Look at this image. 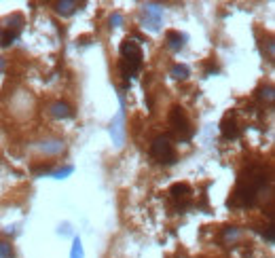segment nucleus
Here are the masks:
<instances>
[{
    "instance_id": "nucleus-1",
    "label": "nucleus",
    "mask_w": 275,
    "mask_h": 258,
    "mask_svg": "<svg viewBox=\"0 0 275 258\" xmlns=\"http://www.w3.org/2000/svg\"><path fill=\"white\" fill-rule=\"evenodd\" d=\"M267 186V170L263 165H250L239 174L233 197L229 199L231 208H252L261 191Z\"/></svg>"
},
{
    "instance_id": "nucleus-2",
    "label": "nucleus",
    "mask_w": 275,
    "mask_h": 258,
    "mask_svg": "<svg viewBox=\"0 0 275 258\" xmlns=\"http://www.w3.org/2000/svg\"><path fill=\"white\" fill-rule=\"evenodd\" d=\"M119 53H121V61H119L121 76L125 78V81H131V78H134L142 70V59H144L140 44L134 42L131 38H125V40L121 42Z\"/></svg>"
},
{
    "instance_id": "nucleus-3",
    "label": "nucleus",
    "mask_w": 275,
    "mask_h": 258,
    "mask_svg": "<svg viewBox=\"0 0 275 258\" xmlns=\"http://www.w3.org/2000/svg\"><path fill=\"white\" fill-rule=\"evenodd\" d=\"M150 157L161 165H174L176 163V148L172 144L170 136H157L150 144Z\"/></svg>"
},
{
    "instance_id": "nucleus-4",
    "label": "nucleus",
    "mask_w": 275,
    "mask_h": 258,
    "mask_svg": "<svg viewBox=\"0 0 275 258\" xmlns=\"http://www.w3.org/2000/svg\"><path fill=\"white\" fill-rule=\"evenodd\" d=\"M170 125L176 133H178L180 142H189L193 138L191 121H189V117H186L184 108H180V106H174V108L170 110Z\"/></svg>"
},
{
    "instance_id": "nucleus-5",
    "label": "nucleus",
    "mask_w": 275,
    "mask_h": 258,
    "mask_svg": "<svg viewBox=\"0 0 275 258\" xmlns=\"http://www.w3.org/2000/svg\"><path fill=\"white\" fill-rule=\"evenodd\" d=\"M110 136L117 148L125 144V97L123 93H119V114L110 121Z\"/></svg>"
},
{
    "instance_id": "nucleus-6",
    "label": "nucleus",
    "mask_w": 275,
    "mask_h": 258,
    "mask_svg": "<svg viewBox=\"0 0 275 258\" xmlns=\"http://www.w3.org/2000/svg\"><path fill=\"white\" fill-rule=\"evenodd\" d=\"M163 21V6L157 2H146L142 6V23L144 28H148L150 32H159Z\"/></svg>"
},
{
    "instance_id": "nucleus-7",
    "label": "nucleus",
    "mask_w": 275,
    "mask_h": 258,
    "mask_svg": "<svg viewBox=\"0 0 275 258\" xmlns=\"http://www.w3.org/2000/svg\"><path fill=\"white\" fill-rule=\"evenodd\" d=\"M170 195H172V199L178 203V210H180V214H182V210H186L191 206V195H193V189L189 184H174L172 189H170Z\"/></svg>"
},
{
    "instance_id": "nucleus-8",
    "label": "nucleus",
    "mask_w": 275,
    "mask_h": 258,
    "mask_svg": "<svg viewBox=\"0 0 275 258\" xmlns=\"http://www.w3.org/2000/svg\"><path fill=\"white\" fill-rule=\"evenodd\" d=\"M220 133H223V138L225 140H237L239 138V125H237V121H235V112H229L225 114V119L220 121Z\"/></svg>"
},
{
    "instance_id": "nucleus-9",
    "label": "nucleus",
    "mask_w": 275,
    "mask_h": 258,
    "mask_svg": "<svg viewBox=\"0 0 275 258\" xmlns=\"http://www.w3.org/2000/svg\"><path fill=\"white\" fill-rule=\"evenodd\" d=\"M186 40H189V36H186V34L176 32V30H170V32L165 34V42H167V47H170L172 51H180L184 47Z\"/></svg>"
},
{
    "instance_id": "nucleus-10",
    "label": "nucleus",
    "mask_w": 275,
    "mask_h": 258,
    "mask_svg": "<svg viewBox=\"0 0 275 258\" xmlns=\"http://www.w3.org/2000/svg\"><path fill=\"white\" fill-rule=\"evenodd\" d=\"M38 148H40V153H45V155H59L61 150H64V142L61 140H42V142H38Z\"/></svg>"
},
{
    "instance_id": "nucleus-11",
    "label": "nucleus",
    "mask_w": 275,
    "mask_h": 258,
    "mask_svg": "<svg viewBox=\"0 0 275 258\" xmlns=\"http://www.w3.org/2000/svg\"><path fill=\"white\" fill-rule=\"evenodd\" d=\"M51 114L55 119H72L74 117V110L70 108L66 102H55V104L51 106Z\"/></svg>"
},
{
    "instance_id": "nucleus-12",
    "label": "nucleus",
    "mask_w": 275,
    "mask_h": 258,
    "mask_svg": "<svg viewBox=\"0 0 275 258\" xmlns=\"http://www.w3.org/2000/svg\"><path fill=\"white\" fill-rule=\"evenodd\" d=\"M76 8H78V2H74V0H59V2H55V13L61 17L74 15Z\"/></svg>"
},
{
    "instance_id": "nucleus-13",
    "label": "nucleus",
    "mask_w": 275,
    "mask_h": 258,
    "mask_svg": "<svg viewBox=\"0 0 275 258\" xmlns=\"http://www.w3.org/2000/svg\"><path fill=\"white\" fill-rule=\"evenodd\" d=\"M170 74H172L174 81H186V78L191 76V70H189V66H184V64H176L170 70Z\"/></svg>"
},
{
    "instance_id": "nucleus-14",
    "label": "nucleus",
    "mask_w": 275,
    "mask_h": 258,
    "mask_svg": "<svg viewBox=\"0 0 275 258\" xmlns=\"http://www.w3.org/2000/svg\"><path fill=\"white\" fill-rule=\"evenodd\" d=\"M256 97L259 100H263V102H269V104H273V100H275V93H273V87L271 85H263L259 91H256Z\"/></svg>"
},
{
    "instance_id": "nucleus-15",
    "label": "nucleus",
    "mask_w": 275,
    "mask_h": 258,
    "mask_svg": "<svg viewBox=\"0 0 275 258\" xmlns=\"http://www.w3.org/2000/svg\"><path fill=\"white\" fill-rule=\"evenodd\" d=\"M21 28H23V17H21V15H13L11 19H8V32H13V34H17V36H19Z\"/></svg>"
},
{
    "instance_id": "nucleus-16",
    "label": "nucleus",
    "mask_w": 275,
    "mask_h": 258,
    "mask_svg": "<svg viewBox=\"0 0 275 258\" xmlns=\"http://www.w3.org/2000/svg\"><path fill=\"white\" fill-rule=\"evenodd\" d=\"M83 244H81V239L74 237V242H72V250H70V258H83Z\"/></svg>"
},
{
    "instance_id": "nucleus-17",
    "label": "nucleus",
    "mask_w": 275,
    "mask_h": 258,
    "mask_svg": "<svg viewBox=\"0 0 275 258\" xmlns=\"http://www.w3.org/2000/svg\"><path fill=\"white\" fill-rule=\"evenodd\" d=\"M72 172H74V167H72V165H68V167H61V170L53 172V174H51V178H55V180H64V178H68Z\"/></svg>"
},
{
    "instance_id": "nucleus-18",
    "label": "nucleus",
    "mask_w": 275,
    "mask_h": 258,
    "mask_svg": "<svg viewBox=\"0 0 275 258\" xmlns=\"http://www.w3.org/2000/svg\"><path fill=\"white\" fill-rule=\"evenodd\" d=\"M15 40H17V34H13V32H2V38H0V47H11Z\"/></svg>"
},
{
    "instance_id": "nucleus-19",
    "label": "nucleus",
    "mask_w": 275,
    "mask_h": 258,
    "mask_svg": "<svg viewBox=\"0 0 275 258\" xmlns=\"http://www.w3.org/2000/svg\"><path fill=\"white\" fill-rule=\"evenodd\" d=\"M0 258H13V248H11V244L0 242Z\"/></svg>"
},
{
    "instance_id": "nucleus-20",
    "label": "nucleus",
    "mask_w": 275,
    "mask_h": 258,
    "mask_svg": "<svg viewBox=\"0 0 275 258\" xmlns=\"http://www.w3.org/2000/svg\"><path fill=\"white\" fill-rule=\"evenodd\" d=\"M223 237H225V239H231V242H233V239L239 237V229H237V227H227V229L223 231Z\"/></svg>"
},
{
    "instance_id": "nucleus-21",
    "label": "nucleus",
    "mask_w": 275,
    "mask_h": 258,
    "mask_svg": "<svg viewBox=\"0 0 275 258\" xmlns=\"http://www.w3.org/2000/svg\"><path fill=\"white\" fill-rule=\"evenodd\" d=\"M108 23H110V28H119V25H123V15L121 13H112Z\"/></svg>"
},
{
    "instance_id": "nucleus-22",
    "label": "nucleus",
    "mask_w": 275,
    "mask_h": 258,
    "mask_svg": "<svg viewBox=\"0 0 275 258\" xmlns=\"http://www.w3.org/2000/svg\"><path fill=\"white\" fill-rule=\"evenodd\" d=\"M263 237L267 239L269 244H273V242H275V231H273V225H267V227H265V231H263Z\"/></svg>"
},
{
    "instance_id": "nucleus-23",
    "label": "nucleus",
    "mask_w": 275,
    "mask_h": 258,
    "mask_svg": "<svg viewBox=\"0 0 275 258\" xmlns=\"http://www.w3.org/2000/svg\"><path fill=\"white\" fill-rule=\"evenodd\" d=\"M4 70V57H0V72Z\"/></svg>"
},
{
    "instance_id": "nucleus-24",
    "label": "nucleus",
    "mask_w": 275,
    "mask_h": 258,
    "mask_svg": "<svg viewBox=\"0 0 275 258\" xmlns=\"http://www.w3.org/2000/svg\"><path fill=\"white\" fill-rule=\"evenodd\" d=\"M0 38H2V30H0Z\"/></svg>"
}]
</instances>
